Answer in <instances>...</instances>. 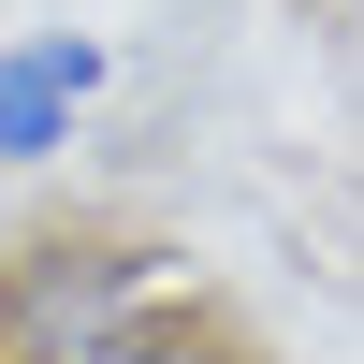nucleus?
Instances as JSON below:
<instances>
[{"mask_svg": "<svg viewBox=\"0 0 364 364\" xmlns=\"http://www.w3.org/2000/svg\"><path fill=\"white\" fill-rule=\"evenodd\" d=\"M161 306H175V262L132 248V233H44V248L0 262V350L15 364H73L117 321H161Z\"/></svg>", "mask_w": 364, "mask_h": 364, "instance_id": "f257e3e1", "label": "nucleus"}, {"mask_svg": "<svg viewBox=\"0 0 364 364\" xmlns=\"http://www.w3.org/2000/svg\"><path fill=\"white\" fill-rule=\"evenodd\" d=\"M73 364H248V350H233V336H204V321H175V306H161V321H117V336H102V350H73Z\"/></svg>", "mask_w": 364, "mask_h": 364, "instance_id": "7ed1b4c3", "label": "nucleus"}, {"mask_svg": "<svg viewBox=\"0 0 364 364\" xmlns=\"http://www.w3.org/2000/svg\"><path fill=\"white\" fill-rule=\"evenodd\" d=\"M117 58L73 44V29H44V44H0V161H58L73 146V117L102 102Z\"/></svg>", "mask_w": 364, "mask_h": 364, "instance_id": "f03ea898", "label": "nucleus"}]
</instances>
